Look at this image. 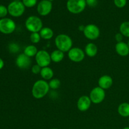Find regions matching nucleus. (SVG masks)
<instances>
[{"mask_svg":"<svg viewBox=\"0 0 129 129\" xmlns=\"http://www.w3.org/2000/svg\"><path fill=\"white\" fill-rule=\"evenodd\" d=\"M50 88L49 83L44 79H39L35 81L31 88V94L35 99H42L49 93Z\"/></svg>","mask_w":129,"mask_h":129,"instance_id":"nucleus-1","label":"nucleus"},{"mask_svg":"<svg viewBox=\"0 0 129 129\" xmlns=\"http://www.w3.org/2000/svg\"><path fill=\"white\" fill-rule=\"evenodd\" d=\"M55 45L57 49L63 52H68L73 48V42L70 36L67 34H59L55 39Z\"/></svg>","mask_w":129,"mask_h":129,"instance_id":"nucleus-2","label":"nucleus"},{"mask_svg":"<svg viewBox=\"0 0 129 129\" xmlns=\"http://www.w3.org/2000/svg\"><path fill=\"white\" fill-rule=\"evenodd\" d=\"M25 25L26 30L30 32H40L43 28V22L40 18L32 15L26 18Z\"/></svg>","mask_w":129,"mask_h":129,"instance_id":"nucleus-3","label":"nucleus"},{"mask_svg":"<svg viewBox=\"0 0 129 129\" xmlns=\"http://www.w3.org/2000/svg\"><path fill=\"white\" fill-rule=\"evenodd\" d=\"M86 6V0H68L66 7L72 14H79L83 12Z\"/></svg>","mask_w":129,"mask_h":129,"instance_id":"nucleus-4","label":"nucleus"},{"mask_svg":"<svg viewBox=\"0 0 129 129\" xmlns=\"http://www.w3.org/2000/svg\"><path fill=\"white\" fill-rule=\"evenodd\" d=\"M8 13L13 17H20L23 15L25 6L20 1H13L8 6Z\"/></svg>","mask_w":129,"mask_h":129,"instance_id":"nucleus-5","label":"nucleus"},{"mask_svg":"<svg viewBox=\"0 0 129 129\" xmlns=\"http://www.w3.org/2000/svg\"><path fill=\"white\" fill-rule=\"evenodd\" d=\"M16 23L11 18H4L0 20V32L8 35L12 34L16 30Z\"/></svg>","mask_w":129,"mask_h":129,"instance_id":"nucleus-6","label":"nucleus"},{"mask_svg":"<svg viewBox=\"0 0 129 129\" xmlns=\"http://www.w3.org/2000/svg\"><path fill=\"white\" fill-rule=\"evenodd\" d=\"M83 32L84 37L90 40H96L100 35V30L99 27L92 23L86 25Z\"/></svg>","mask_w":129,"mask_h":129,"instance_id":"nucleus-7","label":"nucleus"},{"mask_svg":"<svg viewBox=\"0 0 129 129\" xmlns=\"http://www.w3.org/2000/svg\"><path fill=\"white\" fill-rule=\"evenodd\" d=\"M35 58L37 64L42 68L49 66L52 62L50 54L45 50H39Z\"/></svg>","mask_w":129,"mask_h":129,"instance_id":"nucleus-8","label":"nucleus"},{"mask_svg":"<svg viewBox=\"0 0 129 129\" xmlns=\"http://www.w3.org/2000/svg\"><path fill=\"white\" fill-rule=\"evenodd\" d=\"M105 96V90L100 87L96 86L92 89L89 96L92 103L94 104H100L104 101Z\"/></svg>","mask_w":129,"mask_h":129,"instance_id":"nucleus-9","label":"nucleus"},{"mask_svg":"<svg viewBox=\"0 0 129 129\" xmlns=\"http://www.w3.org/2000/svg\"><path fill=\"white\" fill-rule=\"evenodd\" d=\"M84 50L79 47H73L68 52V56L69 60L74 62H81L85 58Z\"/></svg>","mask_w":129,"mask_h":129,"instance_id":"nucleus-10","label":"nucleus"},{"mask_svg":"<svg viewBox=\"0 0 129 129\" xmlns=\"http://www.w3.org/2000/svg\"><path fill=\"white\" fill-rule=\"evenodd\" d=\"M37 12L40 16H47L52 10V3L48 0H42L37 5Z\"/></svg>","mask_w":129,"mask_h":129,"instance_id":"nucleus-11","label":"nucleus"},{"mask_svg":"<svg viewBox=\"0 0 129 129\" xmlns=\"http://www.w3.org/2000/svg\"><path fill=\"white\" fill-rule=\"evenodd\" d=\"M15 63L18 68L21 69H28L31 65V58L25 55L24 53L19 54L16 57Z\"/></svg>","mask_w":129,"mask_h":129,"instance_id":"nucleus-12","label":"nucleus"},{"mask_svg":"<svg viewBox=\"0 0 129 129\" xmlns=\"http://www.w3.org/2000/svg\"><path fill=\"white\" fill-rule=\"evenodd\" d=\"M91 103L89 96L83 95L79 97L77 102V108L80 112H86L90 108Z\"/></svg>","mask_w":129,"mask_h":129,"instance_id":"nucleus-13","label":"nucleus"},{"mask_svg":"<svg viewBox=\"0 0 129 129\" xmlns=\"http://www.w3.org/2000/svg\"><path fill=\"white\" fill-rule=\"evenodd\" d=\"M98 86L104 90L108 89L113 85V79L109 75H103L98 79Z\"/></svg>","mask_w":129,"mask_h":129,"instance_id":"nucleus-14","label":"nucleus"},{"mask_svg":"<svg viewBox=\"0 0 129 129\" xmlns=\"http://www.w3.org/2000/svg\"><path fill=\"white\" fill-rule=\"evenodd\" d=\"M115 51L121 57H126L129 54V47L124 42H117L115 45Z\"/></svg>","mask_w":129,"mask_h":129,"instance_id":"nucleus-15","label":"nucleus"},{"mask_svg":"<svg viewBox=\"0 0 129 129\" xmlns=\"http://www.w3.org/2000/svg\"><path fill=\"white\" fill-rule=\"evenodd\" d=\"M84 50L87 56L89 57H94L98 53V47L94 43L89 42L86 45Z\"/></svg>","mask_w":129,"mask_h":129,"instance_id":"nucleus-16","label":"nucleus"},{"mask_svg":"<svg viewBox=\"0 0 129 129\" xmlns=\"http://www.w3.org/2000/svg\"><path fill=\"white\" fill-rule=\"evenodd\" d=\"M40 75L41 76L42 78L44 80L50 81L54 77V71H53V69L52 68H50L49 66H47L42 68Z\"/></svg>","mask_w":129,"mask_h":129,"instance_id":"nucleus-17","label":"nucleus"},{"mask_svg":"<svg viewBox=\"0 0 129 129\" xmlns=\"http://www.w3.org/2000/svg\"><path fill=\"white\" fill-rule=\"evenodd\" d=\"M50 58L52 62L55 63H59L61 62L64 58V52L60 51V50H53L50 54Z\"/></svg>","mask_w":129,"mask_h":129,"instance_id":"nucleus-18","label":"nucleus"},{"mask_svg":"<svg viewBox=\"0 0 129 129\" xmlns=\"http://www.w3.org/2000/svg\"><path fill=\"white\" fill-rule=\"evenodd\" d=\"M41 39L44 40H50L54 37V31L49 27H43L39 32Z\"/></svg>","mask_w":129,"mask_h":129,"instance_id":"nucleus-19","label":"nucleus"},{"mask_svg":"<svg viewBox=\"0 0 129 129\" xmlns=\"http://www.w3.org/2000/svg\"><path fill=\"white\" fill-rule=\"evenodd\" d=\"M118 113L122 117H129V103H122L118 107Z\"/></svg>","mask_w":129,"mask_h":129,"instance_id":"nucleus-20","label":"nucleus"},{"mask_svg":"<svg viewBox=\"0 0 129 129\" xmlns=\"http://www.w3.org/2000/svg\"><path fill=\"white\" fill-rule=\"evenodd\" d=\"M38 49L37 47L34 45H28L25 48L23 53L29 57H35L38 52Z\"/></svg>","mask_w":129,"mask_h":129,"instance_id":"nucleus-21","label":"nucleus"},{"mask_svg":"<svg viewBox=\"0 0 129 129\" xmlns=\"http://www.w3.org/2000/svg\"><path fill=\"white\" fill-rule=\"evenodd\" d=\"M120 33L123 35V37L129 38V21H124L120 25Z\"/></svg>","mask_w":129,"mask_h":129,"instance_id":"nucleus-22","label":"nucleus"},{"mask_svg":"<svg viewBox=\"0 0 129 129\" xmlns=\"http://www.w3.org/2000/svg\"><path fill=\"white\" fill-rule=\"evenodd\" d=\"M60 84H61L60 81L57 78H52L49 82V88L53 90H55L60 88Z\"/></svg>","mask_w":129,"mask_h":129,"instance_id":"nucleus-23","label":"nucleus"},{"mask_svg":"<svg viewBox=\"0 0 129 129\" xmlns=\"http://www.w3.org/2000/svg\"><path fill=\"white\" fill-rule=\"evenodd\" d=\"M30 40L31 42L34 44H36L40 42V40H41V37H40L39 32L31 33L30 35Z\"/></svg>","mask_w":129,"mask_h":129,"instance_id":"nucleus-24","label":"nucleus"},{"mask_svg":"<svg viewBox=\"0 0 129 129\" xmlns=\"http://www.w3.org/2000/svg\"><path fill=\"white\" fill-rule=\"evenodd\" d=\"M8 49L10 52L16 53L20 50V47L18 44H16V43H15V42H12V43H10V44H9Z\"/></svg>","mask_w":129,"mask_h":129,"instance_id":"nucleus-25","label":"nucleus"},{"mask_svg":"<svg viewBox=\"0 0 129 129\" xmlns=\"http://www.w3.org/2000/svg\"><path fill=\"white\" fill-rule=\"evenodd\" d=\"M22 3L25 7L32 8L37 5V0H22Z\"/></svg>","mask_w":129,"mask_h":129,"instance_id":"nucleus-26","label":"nucleus"},{"mask_svg":"<svg viewBox=\"0 0 129 129\" xmlns=\"http://www.w3.org/2000/svg\"><path fill=\"white\" fill-rule=\"evenodd\" d=\"M114 4L118 8H122L127 5V0H113Z\"/></svg>","mask_w":129,"mask_h":129,"instance_id":"nucleus-27","label":"nucleus"},{"mask_svg":"<svg viewBox=\"0 0 129 129\" xmlns=\"http://www.w3.org/2000/svg\"><path fill=\"white\" fill-rule=\"evenodd\" d=\"M8 13V8H6L4 5H0V18H4Z\"/></svg>","mask_w":129,"mask_h":129,"instance_id":"nucleus-28","label":"nucleus"},{"mask_svg":"<svg viewBox=\"0 0 129 129\" xmlns=\"http://www.w3.org/2000/svg\"><path fill=\"white\" fill-rule=\"evenodd\" d=\"M42 68L40 66H39L38 64H35V65H33L32 67L31 68V73L34 74H39L40 73L41 71Z\"/></svg>","mask_w":129,"mask_h":129,"instance_id":"nucleus-29","label":"nucleus"},{"mask_svg":"<svg viewBox=\"0 0 129 129\" xmlns=\"http://www.w3.org/2000/svg\"><path fill=\"white\" fill-rule=\"evenodd\" d=\"M86 5L89 6V7H95L98 5V0H86Z\"/></svg>","mask_w":129,"mask_h":129,"instance_id":"nucleus-30","label":"nucleus"},{"mask_svg":"<svg viewBox=\"0 0 129 129\" xmlns=\"http://www.w3.org/2000/svg\"><path fill=\"white\" fill-rule=\"evenodd\" d=\"M115 39L116 41L117 42H123V36L122 34L120 33H117V34L115 36Z\"/></svg>","mask_w":129,"mask_h":129,"instance_id":"nucleus-31","label":"nucleus"},{"mask_svg":"<svg viewBox=\"0 0 129 129\" xmlns=\"http://www.w3.org/2000/svg\"><path fill=\"white\" fill-rule=\"evenodd\" d=\"M4 66H5V62H4L3 60L1 58H0V70L3 68Z\"/></svg>","mask_w":129,"mask_h":129,"instance_id":"nucleus-32","label":"nucleus"},{"mask_svg":"<svg viewBox=\"0 0 129 129\" xmlns=\"http://www.w3.org/2000/svg\"><path fill=\"white\" fill-rule=\"evenodd\" d=\"M84 28H85V26L84 25H80V26H79V28H78V29H79V31H83V30H84Z\"/></svg>","mask_w":129,"mask_h":129,"instance_id":"nucleus-33","label":"nucleus"},{"mask_svg":"<svg viewBox=\"0 0 129 129\" xmlns=\"http://www.w3.org/2000/svg\"><path fill=\"white\" fill-rule=\"evenodd\" d=\"M123 129H129V127H124Z\"/></svg>","mask_w":129,"mask_h":129,"instance_id":"nucleus-34","label":"nucleus"},{"mask_svg":"<svg viewBox=\"0 0 129 129\" xmlns=\"http://www.w3.org/2000/svg\"><path fill=\"white\" fill-rule=\"evenodd\" d=\"M127 44H128V47H129V40H128V43H127Z\"/></svg>","mask_w":129,"mask_h":129,"instance_id":"nucleus-35","label":"nucleus"},{"mask_svg":"<svg viewBox=\"0 0 129 129\" xmlns=\"http://www.w3.org/2000/svg\"><path fill=\"white\" fill-rule=\"evenodd\" d=\"M48 1H51V2H52V1H54V0H48Z\"/></svg>","mask_w":129,"mask_h":129,"instance_id":"nucleus-36","label":"nucleus"},{"mask_svg":"<svg viewBox=\"0 0 129 129\" xmlns=\"http://www.w3.org/2000/svg\"><path fill=\"white\" fill-rule=\"evenodd\" d=\"M51 129H59V128H51Z\"/></svg>","mask_w":129,"mask_h":129,"instance_id":"nucleus-37","label":"nucleus"},{"mask_svg":"<svg viewBox=\"0 0 129 129\" xmlns=\"http://www.w3.org/2000/svg\"><path fill=\"white\" fill-rule=\"evenodd\" d=\"M14 1H20V0H14Z\"/></svg>","mask_w":129,"mask_h":129,"instance_id":"nucleus-38","label":"nucleus"},{"mask_svg":"<svg viewBox=\"0 0 129 129\" xmlns=\"http://www.w3.org/2000/svg\"><path fill=\"white\" fill-rule=\"evenodd\" d=\"M128 122H129V117H128Z\"/></svg>","mask_w":129,"mask_h":129,"instance_id":"nucleus-39","label":"nucleus"}]
</instances>
